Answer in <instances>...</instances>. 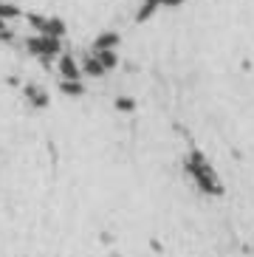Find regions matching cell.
Listing matches in <instances>:
<instances>
[{"label": "cell", "mask_w": 254, "mask_h": 257, "mask_svg": "<svg viewBox=\"0 0 254 257\" xmlns=\"http://www.w3.org/2000/svg\"><path fill=\"white\" fill-rule=\"evenodd\" d=\"M0 40H3V43H12V40H15V34H12V31H0Z\"/></svg>", "instance_id": "obj_11"}, {"label": "cell", "mask_w": 254, "mask_h": 257, "mask_svg": "<svg viewBox=\"0 0 254 257\" xmlns=\"http://www.w3.org/2000/svg\"><path fill=\"white\" fill-rule=\"evenodd\" d=\"M82 74H88V76H105L107 74V68L99 62V57L96 54H88L82 60Z\"/></svg>", "instance_id": "obj_3"}, {"label": "cell", "mask_w": 254, "mask_h": 257, "mask_svg": "<svg viewBox=\"0 0 254 257\" xmlns=\"http://www.w3.org/2000/svg\"><path fill=\"white\" fill-rule=\"evenodd\" d=\"M40 34H51V37H62V34H65V23H62L60 17H48Z\"/></svg>", "instance_id": "obj_6"}, {"label": "cell", "mask_w": 254, "mask_h": 257, "mask_svg": "<svg viewBox=\"0 0 254 257\" xmlns=\"http://www.w3.org/2000/svg\"><path fill=\"white\" fill-rule=\"evenodd\" d=\"M96 57H99V62H102V65H105L107 71H110V68H116V62H119L116 51H96Z\"/></svg>", "instance_id": "obj_8"}, {"label": "cell", "mask_w": 254, "mask_h": 257, "mask_svg": "<svg viewBox=\"0 0 254 257\" xmlns=\"http://www.w3.org/2000/svg\"><path fill=\"white\" fill-rule=\"evenodd\" d=\"M119 46V34L116 31H107V34H99L96 43H93V51H113Z\"/></svg>", "instance_id": "obj_4"}, {"label": "cell", "mask_w": 254, "mask_h": 257, "mask_svg": "<svg viewBox=\"0 0 254 257\" xmlns=\"http://www.w3.org/2000/svg\"><path fill=\"white\" fill-rule=\"evenodd\" d=\"M60 74L62 79H79L82 76V65L74 60V54H62L60 57Z\"/></svg>", "instance_id": "obj_2"}, {"label": "cell", "mask_w": 254, "mask_h": 257, "mask_svg": "<svg viewBox=\"0 0 254 257\" xmlns=\"http://www.w3.org/2000/svg\"><path fill=\"white\" fill-rule=\"evenodd\" d=\"M23 12L17 6H12V3H0V17L3 20H15V17H20Z\"/></svg>", "instance_id": "obj_9"}, {"label": "cell", "mask_w": 254, "mask_h": 257, "mask_svg": "<svg viewBox=\"0 0 254 257\" xmlns=\"http://www.w3.org/2000/svg\"><path fill=\"white\" fill-rule=\"evenodd\" d=\"M0 31H6V20L3 17H0Z\"/></svg>", "instance_id": "obj_12"}, {"label": "cell", "mask_w": 254, "mask_h": 257, "mask_svg": "<svg viewBox=\"0 0 254 257\" xmlns=\"http://www.w3.org/2000/svg\"><path fill=\"white\" fill-rule=\"evenodd\" d=\"M26 48H29V54H34V57H57V54H62V43L60 37H51V34H37V37H29L26 40Z\"/></svg>", "instance_id": "obj_1"}, {"label": "cell", "mask_w": 254, "mask_h": 257, "mask_svg": "<svg viewBox=\"0 0 254 257\" xmlns=\"http://www.w3.org/2000/svg\"><path fill=\"white\" fill-rule=\"evenodd\" d=\"M60 91L65 93V96H82V93H85V85L79 82V79H62V82H60Z\"/></svg>", "instance_id": "obj_7"}, {"label": "cell", "mask_w": 254, "mask_h": 257, "mask_svg": "<svg viewBox=\"0 0 254 257\" xmlns=\"http://www.w3.org/2000/svg\"><path fill=\"white\" fill-rule=\"evenodd\" d=\"M116 107H119V110H133L136 102L133 99H116Z\"/></svg>", "instance_id": "obj_10"}, {"label": "cell", "mask_w": 254, "mask_h": 257, "mask_svg": "<svg viewBox=\"0 0 254 257\" xmlns=\"http://www.w3.org/2000/svg\"><path fill=\"white\" fill-rule=\"evenodd\" d=\"M23 91H26V99H29L34 107H45V105H48V96H45L43 88H37V85H26Z\"/></svg>", "instance_id": "obj_5"}]
</instances>
